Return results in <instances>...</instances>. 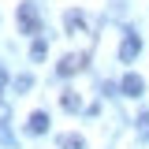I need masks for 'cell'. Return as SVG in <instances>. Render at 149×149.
<instances>
[{
    "label": "cell",
    "instance_id": "cell-2",
    "mask_svg": "<svg viewBox=\"0 0 149 149\" xmlns=\"http://www.w3.org/2000/svg\"><path fill=\"white\" fill-rule=\"evenodd\" d=\"M86 60H90V52H71V56H63V60H60V67H56V71L67 78V74L82 71V67H86Z\"/></svg>",
    "mask_w": 149,
    "mask_h": 149
},
{
    "label": "cell",
    "instance_id": "cell-8",
    "mask_svg": "<svg viewBox=\"0 0 149 149\" xmlns=\"http://www.w3.org/2000/svg\"><path fill=\"white\" fill-rule=\"evenodd\" d=\"M63 108H67V112H78V108H82L78 93H63Z\"/></svg>",
    "mask_w": 149,
    "mask_h": 149
},
{
    "label": "cell",
    "instance_id": "cell-7",
    "mask_svg": "<svg viewBox=\"0 0 149 149\" xmlns=\"http://www.w3.org/2000/svg\"><path fill=\"white\" fill-rule=\"evenodd\" d=\"M60 149H86V142H82L78 134H63V138H60Z\"/></svg>",
    "mask_w": 149,
    "mask_h": 149
},
{
    "label": "cell",
    "instance_id": "cell-4",
    "mask_svg": "<svg viewBox=\"0 0 149 149\" xmlns=\"http://www.w3.org/2000/svg\"><path fill=\"white\" fill-rule=\"evenodd\" d=\"M119 90L127 93V97H138V93L146 90V82H142V78H138V74L130 71V74H123V82H119Z\"/></svg>",
    "mask_w": 149,
    "mask_h": 149
},
{
    "label": "cell",
    "instance_id": "cell-5",
    "mask_svg": "<svg viewBox=\"0 0 149 149\" xmlns=\"http://www.w3.org/2000/svg\"><path fill=\"white\" fill-rule=\"evenodd\" d=\"M26 130H30V134H45V130H49V112H34L30 123H26Z\"/></svg>",
    "mask_w": 149,
    "mask_h": 149
},
{
    "label": "cell",
    "instance_id": "cell-11",
    "mask_svg": "<svg viewBox=\"0 0 149 149\" xmlns=\"http://www.w3.org/2000/svg\"><path fill=\"white\" fill-rule=\"evenodd\" d=\"M0 78H4V71H0Z\"/></svg>",
    "mask_w": 149,
    "mask_h": 149
},
{
    "label": "cell",
    "instance_id": "cell-1",
    "mask_svg": "<svg viewBox=\"0 0 149 149\" xmlns=\"http://www.w3.org/2000/svg\"><path fill=\"white\" fill-rule=\"evenodd\" d=\"M19 22H22V34H37V30H41V22H37V4H34V0H26V4L19 8Z\"/></svg>",
    "mask_w": 149,
    "mask_h": 149
},
{
    "label": "cell",
    "instance_id": "cell-10",
    "mask_svg": "<svg viewBox=\"0 0 149 149\" xmlns=\"http://www.w3.org/2000/svg\"><path fill=\"white\" fill-rule=\"evenodd\" d=\"M138 134H142V138H149V112H142V116H138Z\"/></svg>",
    "mask_w": 149,
    "mask_h": 149
},
{
    "label": "cell",
    "instance_id": "cell-3",
    "mask_svg": "<svg viewBox=\"0 0 149 149\" xmlns=\"http://www.w3.org/2000/svg\"><path fill=\"white\" fill-rule=\"evenodd\" d=\"M138 52H142V37L134 34V30H127L123 45H119V60H123V63H130V60H134Z\"/></svg>",
    "mask_w": 149,
    "mask_h": 149
},
{
    "label": "cell",
    "instance_id": "cell-9",
    "mask_svg": "<svg viewBox=\"0 0 149 149\" xmlns=\"http://www.w3.org/2000/svg\"><path fill=\"white\" fill-rule=\"evenodd\" d=\"M45 52H49V45H45V41L37 37L34 45H30V56H34V60H45Z\"/></svg>",
    "mask_w": 149,
    "mask_h": 149
},
{
    "label": "cell",
    "instance_id": "cell-6",
    "mask_svg": "<svg viewBox=\"0 0 149 149\" xmlns=\"http://www.w3.org/2000/svg\"><path fill=\"white\" fill-rule=\"evenodd\" d=\"M63 22H67V30H71V34H82V30H86V15H82V11H67Z\"/></svg>",
    "mask_w": 149,
    "mask_h": 149
}]
</instances>
